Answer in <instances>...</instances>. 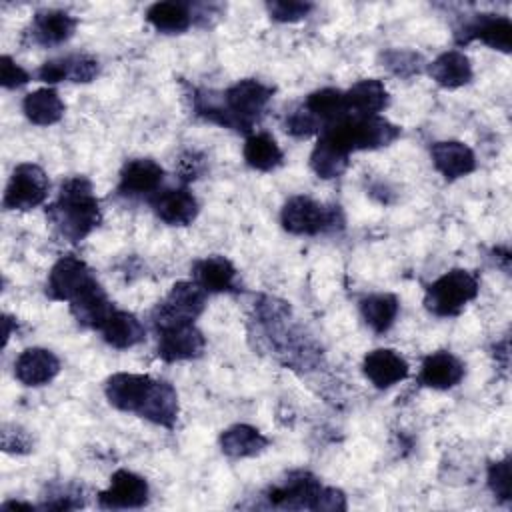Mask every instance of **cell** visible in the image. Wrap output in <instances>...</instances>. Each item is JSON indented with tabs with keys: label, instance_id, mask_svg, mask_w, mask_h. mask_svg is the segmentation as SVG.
<instances>
[{
	"label": "cell",
	"instance_id": "21",
	"mask_svg": "<svg viewBox=\"0 0 512 512\" xmlns=\"http://www.w3.org/2000/svg\"><path fill=\"white\" fill-rule=\"evenodd\" d=\"M78 20L64 10H40L32 18L30 38L40 46H58L72 38Z\"/></svg>",
	"mask_w": 512,
	"mask_h": 512
},
{
	"label": "cell",
	"instance_id": "31",
	"mask_svg": "<svg viewBox=\"0 0 512 512\" xmlns=\"http://www.w3.org/2000/svg\"><path fill=\"white\" fill-rule=\"evenodd\" d=\"M282 158H284V154H282L278 142L270 134L256 132L246 138L244 160L250 168L260 170V172H270L282 164Z\"/></svg>",
	"mask_w": 512,
	"mask_h": 512
},
{
	"label": "cell",
	"instance_id": "18",
	"mask_svg": "<svg viewBox=\"0 0 512 512\" xmlns=\"http://www.w3.org/2000/svg\"><path fill=\"white\" fill-rule=\"evenodd\" d=\"M430 158L434 168L446 178L456 180L470 174L476 168V156L470 146L458 140H442L430 146Z\"/></svg>",
	"mask_w": 512,
	"mask_h": 512
},
{
	"label": "cell",
	"instance_id": "7",
	"mask_svg": "<svg viewBox=\"0 0 512 512\" xmlns=\"http://www.w3.org/2000/svg\"><path fill=\"white\" fill-rule=\"evenodd\" d=\"M48 188V176L38 164H18L6 184L2 204L6 210H32L46 200Z\"/></svg>",
	"mask_w": 512,
	"mask_h": 512
},
{
	"label": "cell",
	"instance_id": "28",
	"mask_svg": "<svg viewBox=\"0 0 512 512\" xmlns=\"http://www.w3.org/2000/svg\"><path fill=\"white\" fill-rule=\"evenodd\" d=\"M24 116L36 126L56 124L64 116V102L54 88H38L22 100Z\"/></svg>",
	"mask_w": 512,
	"mask_h": 512
},
{
	"label": "cell",
	"instance_id": "11",
	"mask_svg": "<svg viewBox=\"0 0 512 512\" xmlns=\"http://www.w3.org/2000/svg\"><path fill=\"white\" fill-rule=\"evenodd\" d=\"M156 334H158L156 352L164 362H180V360L198 358L206 346V340H204L202 332L194 326V322L158 328Z\"/></svg>",
	"mask_w": 512,
	"mask_h": 512
},
{
	"label": "cell",
	"instance_id": "30",
	"mask_svg": "<svg viewBox=\"0 0 512 512\" xmlns=\"http://www.w3.org/2000/svg\"><path fill=\"white\" fill-rule=\"evenodd\" d=\"M398 310H400L398 298L388 292L370 294L360 300V314H362L364 322L378 334L386 332L394 324Z\"/></svg>",
	"mask_w": 512,
	"mask_h": 512
},
{
	"label": "cell",
	"instance_id": "40",
	"mask_svg": "<svg viewBox=\"0 0 512 512\" xmlns=\"http://www.w3.org/2000/svg\"><path fill=\"white\" fill-rule=\"evenodd\" d=\"M312 510H330V512H338V510H346V496L342 490L332 488V486H322Z\"/></svg>",
	"mask_w": 512,
	"mask_h": 512
},
{
	"label": "cell",
	"instance_id": "5",
	"mask_svg": "<svg viewBox=\"0 0 512 512\" xmlns=\"http://www.w3.org/2000/svg\"><path fill=\"white\" fill-rule=\"evenodd\" d=\"M274 88L256 80L244 78L234 82L222 94V104L232 120L234 130H250L254 120H258L272 100Z\"/></svg>",
	"mask_w": 512,
	"mask_h": 512
},
{
	"label": "cell",
	"instance_id": "3",
	"mask_svg": "<svg viewBox=\"0 0 512 512\" xmlns=\"http://www.w3.org/2000/svg\"><path fill=\"white\" fill-rule=\"evenodd\" d=\"M282 228L298 236H314L322 232H332L344 226V216L340 206H326L310 196H292L284 202L280 212Z\"/></svg>",
	"mask_w": 512,
	"mask_h": 512
},
{
	"label": "cell",
	"instance_id": "12",
	"mask_svg": "<svg viewBox=\"0 0 512 512\" xmlns=\"http://www.w3.org/2000/svg\"><path fill=\"white\" fill-rule=\"evenodd\" d=\"M148 482L136 472L116 470L110 476V486L98 494L102 508H140L148 502Z\"/></svg>",
	"mask_w": 512,
	"mask_h": 512
},
{
	"label": "cell",
	"instance_id": "35",
	"mask_svg": "<svg viewBox=\"0 0 512 512\" xmlns=\"http://www.w3.org/2000/svg\"><path fill=\"white\" fill-rule=\"evenodd\" d=\"M284 128L288 134L296 136V138H302V136H312V134H318L322 132L324 124L310 112L306 110L304 106L296 108L284 122Z\"/></svg>",
	"mask_w": 512,
	"mask_h": 512
},
{
	"label": "cell",
	"instance_id": "13",
	"mask_svg": "<svg viewBox=\"0 0 512 512\" xmlns=\"http://www.w3.org/2000/svg\"><path fill=\"white\" fill-rule=\"evenodd\" d=\"M152 384H154V378L148 374L116 372L106 380L104 394L114 408H118L122 412L138 414Z\"/></svg>",
	"mask_w": 512,
	"mask_h": 512
},
{
	"label": "cell",
	"instance_id": "2",
	"mask_svg": "<svg viewBox=\"0 0 512 512\" xmlns=\"http://www.w3.org/2000/svg\"><path fill=\"white\" fill-rule=\"evenodd\" d=\"M400 136V126L382 116H344L322 128L320 138L342 154L376 150L392 144Z\"/></svg>",
	"mask_w": 512,
	"mask_h": 512
},
{
	"label": "cell",
	"instance_id": "17",
	"mask_svg": "<svg viewBox=\"0 0 512 512\" xmlns=\"http://www.w3.org/2000/svg\"><path fill=\"white\" fill-rule=\"evenodd\" d=\"M60 372V360L54 352L32 346L20 352V356L14 362V376L24 386H44L52 382Z\"/></svg>",
	"mask_w": 512,
	"mask_h": 512
},
{
	"label": "cell",
	"instance_id": "38",
	"mask_svg": "<svg viewBox=\"0 0 512 512\" xmlns=\"http://www.w3.org/2000/svg\"><path fill=\"white\" fill-rule=\"evenodd\" d=\"M30 80V74L12 60V56L4 54L0 58V84L8 90H14V88H20L24 84H28Z\"/></svg>",
	"mask_w": 512,
	"mask_h": 512
},
{
	"label": "cell",
	"instance_id": "33",
	"mask_svg": "<svg viewBox=\"0 0 512 512\" xmlns=\"http://www.w3.org/2000/svg\"><path fill=\"white\" fill-rule=\"evenodd\" d=\"M348 158L350 156L342 154L332 144L318 138V142H316V146L312 148V154H310V168L314 170V174L318 178L330 180V178L340 176L348 168Z\"/></svg>",
	"mask_w": 512,
	"mask_h": 512
},
{
	"label": "cell",
	"instance_id": "24",
	"mask_svg": "<svg viewBox=\"0 0 512 512\" xmlns=\"http://www.w3.org/2000/svg\"><path fill=\"white\" fill-rule=\"evenodd\" d=\"M194 282L210 292H232L236 290V268L224 256H206L196 260L192 266Z\"/></svg>",
	"mask_w": 512,
	"mask_h": 512
},
{
	"label": "cell",
	"instance_id": "14",
	"mask_svg": "<svg viewBox=\"0 0 512 512\" xmlns=\"http://www.w3.org/2000/svg\"><path fill=\"white\" fill-rule=\"evenodd\" d=\"M164 180V170L152 158L128 160L120 170L118 190L124 196H154Z\"/></svg>",
	"mask_w": 512,
	"mask_h": 512
},
{
	"label": "cell",
	"instance_id": "27",
	"mask_svg": "<svg viewBox=\"0 0 512 512\" xmlns=\"http://www.w3.org/2000/svg\"><path fill=\"white\" fill-rule=\"evenodd\" d=\"M268 438L250 424H234L220 434V448L230 458H250L266 450Z\"/></svg>",
	"mask_w": 512,
	"mask_h": 512
},
{
	"label": "cell",
	"instance_id": "36",
	"mask_svg": "<svg viewBox=\"0 0 512 512\" xmlns=\"http://www.w3.org/2000/svg\"><path fill=\"white\" fill-rule=\"evenodd\" d=\"M488 488L492 490V494H494L498 500L508 502V500L512 498V496H510V490H512V482H510V458L492 462V464L488 466Z\"/></svg>",
	"mask_w": 512,
	"mask_h": 512
},
{
	"label": "cell",
	"instance_id": "1",
	"mask_svg": "<svg viewBox=\"0 0 512 512\" xmlns=\"http://www.w3.org/2000/svg\"><path fill=\"white\" fill-rule=\"evenodd\" d=\"M46 218L62 238L70 242L86 238L102 220L92 182L86 176L66 178L56 202L46 208Z\"/></svg>",
	"mask_w": 512,
	"mask_h": 512
},
{
	"label": "cell",
	"instance_id": "19",
	"mask_svg": "<svg viewBox=\"0 0 512 512\" xmlns=\"http://www.w3.org/2000/svg\"><path fill=\"white\" fill-rule=\"evenodd\" d=\"M464 378V364L452 352L438 350L428 354L420 366V384L434 390H448Z\"/></svg>",
	"mask_w": 512,
	"mask_h": 512
},
{
	"label": "cell",
	"instance_id": "15",
	"mask_svg": "<svg viewBox=\"0 0 512 512\" xmlns=\"http://www.w3.org/2000/svg\"><path fill=\"white\" fill-rule=\"evenodd\" d=\"M154 214L170 226H186L198 216V200L188 188H166L158 190L150 198Z\"/></svg>",
	"mask_w": 512,
	"mask_h": 512
},
{
	"label": "cell",
	"instance_id": "41",
	"mask_svg": "<svg viewBox=\"0 0 512 512\" xmlns=\"http://www.w3.org/2000/svg\"><path fill=\"white\" fill-rule=\"evenodd\" d=\"M30 446L32 444H30V438H28L26 432L4 426V432H2V448H4V452L24 454V452H30Z\"/></svg>",
	"mask_w": 512,
	"mask_h": 512
},
{
	"label": "cell",
	"instance_id": "39",
	"mask_svg": "<svg viewBox=\"0 0 512 512\" xmlns=\"http://www.w3.org/2000/svg\"><path fill=\"white\" fill-rule=\"evenodd\" d=\"M384 60H386V66L398 74V76H406L404 68H408V74H414V72H420V56L414 54V52H406V50H392V52H386L384 54Z\"/></svg>",
	"mask_w": 512,
	"mask_h": 512
},
{
	"label": "cell",
	"instance_id": "25",
	"mask_svg": "<svg viewBox=\"0 0 512 512\" xmlns=\"http://www.w3.org/2000/svg\"><path fill=\"white\" fill-rule=\"evenodd\" d=\"M100 332L104 342L118 350L132 348L140 344L146 336L144 324L132 312H126V310H114L110 318L104 322V326L100 328Z\"/></svg>",
	"mask_w": 512,
	"mask_h": 512
},
{
	"label": "cell",
	"instance_id": "8",
	"mask_svg": "<svg viewBox=\"0 0 512 512\" xmlns=\"http://www.w3.org/2000/svg\"><path fill=\"white\" fill-rule=\"evenodd\" d=\"M94 282H96V276L92 274L90 266L82 258L74 254H66V256H60L50 268L48 280H46V294L52 300L72 302L80 292H84Z\"/></svg>",
	"mask_w": 512,
	"mask_h": 512
},
{
	"label": "cell",
	"instance_id": "9",
	"mask_svg": "<svg viewBox=\"0 0 512 512\" xmlns=\"http://www.w3.org/2000/svg\"><path fill=\"white\" fill-rule=\"evenodd\" d=\"M322 484L316 476L308 472H292L286 480L274 484L266 492V500L274 508H288V510H312L314 500L320 492Z\"/></svg>",
	"mask_w": 512,
	"mask_h": 512
},
{
	"label": "cell",
	"instance_id": "23",
	"mask_svg": "<svg viewBox=\"0 0 512 512\" xmlns=\"http://www.w3.org/2000/svg\"><path fill=\"white\" fill-rule=\"evenodd\" d=\"M344 98L348 116H378L388 106V90L376 78L358 80L344 92Z\"/></svg>",
	"mask_w": 512,
	"mask_h": 512
},
{
	"label": "cell",
	"instance_id": "42",
	"mask_svg": "<svg viewBox=\"0 0 512 512\" xmlns=\"http://www.w3.org/2000/svg\"><path fill=\"white\" fill-rule=\"evenodd\" d=\"M178 172H180V178L182 180H194V178H198V174L202 172V160L194 154V152H188V154H184L182 158H180V168H178Z\"/></svg>",
	"mask_w": 512,
	"mask_h": 512
},
{
	"label": "cell",
	"instance_id": "10",
	"mask_svg": "<svg viewBox=\"0 0 512 512\" xmlns=\"http://www.w3.org/2000/svg\"><path fill=\"white\" fill-rule=\"evenodd\" d=\"M480 40L486 46L508 54L512 50V22L506 16L496 14H478L472 20L464 22L456 32L458 44H468Z\"/></svg>",
	"mask_w": 512,
	"mask_h": 512
},
{
	"label": "cell",
	"instance_id": "4",
	"mask_svg": "<svg viewBox=\"0 0 512 512\" xmlns=\"http://www.w3.org/2000/svg\"><path fill=\"white\" fill-rule=\"evenodd\" d=\"M480 290L478 276L464 268H452L436 278L424 296V306L434 316H456L468 302L476 298Z\"/></svg>",
	"mask_w": 512,
	"mask_h": 512
},
{
	"label": "cell",
	"instance_id": "34",
	"mask_svg": "<svg viewBox=\"0 0 512 512\" xmlns=\"http://www.w3.org/2000/svg\"><path fill=\"white\" fill-rule=\"evenodd\" d=\"M60 60L64 68V80H70V82L86 84V82H92L100 72L98 60L88 54H70Z\"/></svg>",
	"mask_w": 512,
	"mask_h": 512
},
{
	"label": "cell",
	"instance_id": "37",
	"mask_svg": "<svg viewBox=\"0 0 512 512\" xmlns=\"http://www.w3.org/2000/svg\"><path fill=\"white\" fill-rule=\"evenodd\" d=\"M266 8L270 16L278 22H298L308 16V12L312 10V4L290 0V2H268Z\"/></svg>",
	"mask_w": 512,
	"mask_h": 512
},
{
	"label": "cell",
	"instance_id": "22",
	"mask_svg": "<svg viewBox=\"0 0 512 512\" xmlns=\"http://www.w3.org/2000/svg\"><path fill=\"white\" fill-rule=\"evenodd\" d=\"M138 416L152 424L172 428L178 420L176 388L166 380H154L142 408L138 410Z\"/></svg>",
	"mask_w": 512,
	"mask_h": 512
},
{
	"label": "cell",
	"instance_id": "26",
	"mask_svg": "<svg viewBox=\"0 0 512 512\" xmlns=\"http://www.w3.org/2000/svg\"><path fill=\"white\" fill-rule=\"evenodd\" d=\"M428 74L442 88H460L472 80V64L460 50L442 52L430 66Z\"/></svg>",
	"mask_w": 512,
	"mask_h": 512
},
{
	"label": "cell",
	"instance_id": "20",
	"mask_svg": "<svg viewBox=\"0 0 512 512\" xmlns=\"http://www.w3.org/2000/svg\"><path fill=\"white\" fill-rule=\"evenodd\" d=\"M114 310V304L98 280L70 302V312L76 322L94 330H100Z\"/></svg>",
	"mask_w": 512,
	"mask_h": 512
},
{
	"label": "cell",
	"instance_id": "32",
	"mask_svg": "<svg viewBox=\"0 0 512 512\" xmlns=\"http://www.w3.org/2000/svg\"><path fill=\"white\" fill-rule=\"evenodd\" d=\"M302 106L306 110H310L324 126H328L348 114L344 92L338 88H320V90L308 94V98Z\"/></svg>",
	"mask_w": 512,
	"mask_h": 512
},
{
	"label": "cell",
	"instance_id": "29",
	"mask_svg": "<svg viewBox=\"0 0 512 512\" xmlns=\"http://www.w3.org/2000/svg\"><path fill=\"white\" fill-rule=\"evenodd\" d=\"M146 22L162 34H182L192 24V12L184 2H156L146 10Z\"/></svg>",
	"mask_w": 512,
	"mask_h": 512
},
{
	"label": "cell",
	"instance_id": "43",
	"mask_svg": "<svg viewBox=\"0 0 512 512\" xmlns=\"http://www.w3.org/2000/svg\"><path fill=\"white\" fill-rule=\"evenodd\" d=\"M16 508H26V510H32L34 506L28 504V502H20V500H8L2 504V510H16Z\"/></svg>",
	"mask_w": 512,
	"mask_h": 512
},
{
	"label": "cell",
	"instance_id": "16",
	"mask_svg": "<svg viewBox=\"0 0 512 512\" xmlns=\"http://www.w3.org/2000/svg\"><path fill=\"white\" fill-rule=\"evenodd\" d=\"M362 372L376 388L384 390L402 382L408 376L410 366L400 352L392 348H376L364 356Z\"/></svg>",
	"mask_w": 512,
	"mask_h": 512
},
{
	"label": "cell",
	"instance_id": "6",
	"mask_svg": "<svg viewBox=\"0 0 512 512\" xmlns=\"http://www.w3.org/2000/svg\"><path fill=\"white\" fill-rule=\"evenodd\" d=\"M206 294L208 292L194 280L176 282L166 294V298L158 302L152 310L154 330L194 322L204 312Z\"/></svg>",
	"mask_w": 512,
	"mask_h": 512
}]
</instances>
